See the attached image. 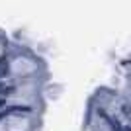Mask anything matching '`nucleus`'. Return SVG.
I'll list each match as a JSON object with an SVG mask.
<instances>
[{"label": "nucleus", "mask_w": 131, "mask_h": 131, "mask_svg": "<svg viewBox=\"0 0 131 131\" xmlns=\"http://www.w3.org/2000/svg\"><path fill=\"white\" fill-rule=\"evenodd\" d=\"M39 119L33 112L12 110L0 115V131H37Z\"/></svg>", "instance_id": "f257e3e1"}, {"label": "nucleus", "mask_w": 131, "mask_h": 131, "mask_svg": "<svg viewBox=\"0 0 131 131\" xmlns=\"http://www.w3.org/2000/svg\"><path fill=\"white\" fill-rule=\"evenodd\" d=\"M37 67H39L37 59H33L29 55L22 53V55L12 57L8 69H10V72L14 77H18V78H29V77H33V74L37 72Z\"/></svg>", "instance_id": "f03ea898"}]
</instances>
